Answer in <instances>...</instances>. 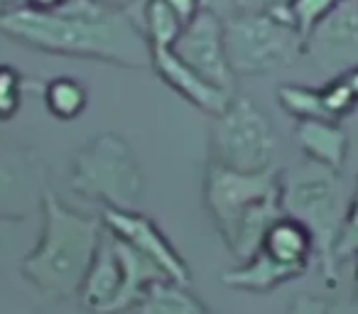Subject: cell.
Returning a JSON list of instances; mask_svg holds the SVG:
<instances>
[{
	"mask_svg": "<svg viewBox=\"0 0 358 314\" xmlns=\"http://www.w3.org/2000/svg\"><path fill=\"white\" fill-rule=\"evenodd\" d=\"M138 27L143 30L150 50H172L185 25L169 10L164 0H143Z\"/></svg>",
	"mask_w": 358,
	"mask_h": 314,
	"instance_id": "e0dca14e",
	"label": "cell"
},
{
	"mask_svg": "<svg viewBox=\"0 0 358 314\" xmlns=\"http://www.w3.org/2000/svg\"><path fill=\"white\" fill-rule=\"evenodd\" d=\"M307 270L297 268V265L280 263L278 258L268 253V250L258 248L248 260L238 263V268L224 273V285L234 290H243V292L265 294L270 290L280 287V285L289 283L294 278H302Z\"/></svg>",
	"mask_w": 358,
	"mask_h": 314,
	"instance_id": "4fadbf2b",
	"label": "cell"
},
{
	"mask_svg": "<svg viewBox=\"0 0 358 314\" xmlns=\"http://www.w3.org/2000/svg\"><path fill=\"white\" fill-rule=\"evenodd\" d=\"M278 101L282 106V110L287 115L299 120H331L327 115V108H324L322 101V91L312 89V86H294V84H285L278 89Z\"/></svg>",
	"mask_w": 358,
	"mask_h": 314,
	"instance_id": "ffe728a7",
	"label": "cell"
},
{
	"mask_svg": "<svg viewBox=\"0 0 358 314\" xmlns=\"http://www.w3.org/2000/svg\"><path fill=\"white\" fill-rule=\"evenodd\" d=\"M10 8H15L13 6V0H0V15H3L6 10H10Z\"/></svg>",
	"mask_w": 358,
	"mask_h": 314,
	"instance_id": "4dcf8cb0",
	"label": "cell"
},
{
	"mask_svg": "<svg viewBox=\"0 0 358 314\" xmlns=\"http://www.w3.org/2000/svg\"><path fill=\"white\" fill-rule=\"evenodd\" d=\"M64 3H69V0H22V6H25V8H32V10H42V13L59 10Z\"/></svg>",
	"mask_w": 358,
	"mask_h": 314,
	"instance_id": "4316f807",
	"label": "cell"
},
{
	"mask_svg": "<svg viewBox=\"0 0 358 314\" xmlns=\"http://www.w3.org/2000/svg\"><path fill=\"white\" fill-rule=\"evenodd\" d=\"M260 248L268 250L273 258H278L280 263L297 265V268L307 270L312 263L317 245H314V236L309 234V229L297 221L294 216L282 214L265 234Z\"/></svg>",
	"mask_w": 358,
	"mask_h": 314,
	"instance_id": "9a60e30c",
	"label": "cell"
},
{
	"mask_svg": "<svg viewBox=\"0 0 358 314\" xmlns=\"http://www.w3.org/2000/svg\"><path fill=\"white\" fill-rule=\"evenodd\" d=\"M138 314H211L206 304L199 297L187 290V285L174 283V280H162L152 285L143 302L135 307Z\"/></svg>",
	"mask_w": 358,
	"mask_h": 314,
	"instance_id": "2e32d148",
	"label": "cell"
},
{
	"mask_svg": "<svg viewBox=\"0 0 358 314\" xmlns=\"http://www.w3.org/2000/svg\"><path fill=\"white\" fill-rule=\"evenodd\" d=\"M22 106V74L0 64V120H10Z\"/></svg>",
	"mask_w": 358,
	"mask_h": 314,
	"instance_id": "603a6c76",
	"label": "cell"
},
{
	"mask_svg": "<svg viewBox=\"0 0 358 314\" xmlns=\"http://www.w3.org/2000/svg\"><path fill=\"white\" fill-rule=\"evenodd\" d=\"M341 0H289L287 13L292 17L294 27L307 37Z\"/></svg>",
	"mask_w": 358,
	"mask_h": 314,
	"instance_id": "44dd1931",
	"label": "cell"
},
{
	"mask_svg": "<svg viewBox=\"0 0 358 314\" xmlns=\"http://www.w3.org/2000/svg\"><path fill=\"white\" fill-rule=\"evenodd\" d=\"M346 192L336 172L319 162L309 160L289 177L280 180V204L287 216L302 221L314 236L317 255L327 275L331 278L334 265V243L341 231L343 216H346Z\"/></svg>",
	"mask_w": 358,
	"mask_h": 314,
	"instance_id": "277c9868",
	"label": "cell"
},
{
	"mask_svg": "<svg viewBox=\"0 0 358 314\" xmlns=\"http://www.w3.org/2000/svg\"><path fill=\"white\" fill-rule=\"evenodd\" d=\"M280 194V177L270 167L263 172H238L211 162L204 177V201L219 234H229L253 206Z\"/></svg>",
	"mask_w": 358,
	"mask_h": 314,
	"instance_id": "52a82bcc",
	"label": "cell"
},
{
	"mask_svg": "<svg viewBox=\"0 0 358 314\" xmlns=\"http://www.w3.org/2000/svg\"><path fill=\"white\" fill-rule=\"evenodd\" d=\"M234 13H273L285 10L289 0H231Z\"/></svg>",
	"mask_w": 358,
	"mask_h": 314,
	"instance_id": "cb8c5ba5",
	"label": "cell"
},
{
	"mask_svg": "<svg viewBox=\"0 0 358 314\" xmlns=\"http://www.w3.org/2000/svg\"><path fill=\"white\" fill-rule=\"evenodd\" d=\"M216 162L238 172H263L273 167L278 138L270 118L248 99H234L214 118L211 128Z\"/></svg>",
	"mask_w": 358,
	"mask_h": 314,
	"instance_id": "8992f818",
	"label": "cell"
},
{
	"mask_svg": "<svg viewBox=\"0 0 358 314\" xmlns=\"http://www.w3.org/2000/svg\"><path fill=\"white\" fill-rule=\"evenodd\" d=\"M356 292H358V258H356Z\"/></svg>",
	"mask_w": 358,
	"mask_h": 314,
	"instance_id": "1f68e13d",
	"label": "cell"
},
{
	"mask_svg": "<svg viewBox=\"0 0 358 314\" xmlns=\"http://www.w3.org/2000/svg\"><path fill=\"white\" fill-rule=\"evenodd\" d=\"M123 290V263L115 250V241L103 231L96 255L91 260L86 278L79 287L81 304L91 314H113V304Z\"/></svg>",
	"mask_w": 358,
	"mask_h": 314,
	"instance_id": "7c38bea8",
	"label": "cell"
},
{
	"mask_svg": "<svg viewBox=\"0 0 358 314\" xmlns=\"http://www.w3.org/2000/svg\"><path fill=\"white\" fill-rule=\"evenodd\" d=\"M99 3H103V6H108V8H115V10H133V6L140 3V0H99Z\"/></svg>",
	"mask_w": 358,
	"mask_h": 314,
	"instance_id": "f546056e",
	"label": "cell"
},
{
	"mask_svg": "<svg viewBox=\"0 0 358 314\" xmlns=\"http://www.w3.org/2000/svg\"><path fill=\"white\" fill-rule=\"evenodd\" d=\"M294 133L309 160L334 172H341L348 152V138L336 120H299Z\"/></svg>",
	"mask_w": 358,
	"mask_h": 314,
	"instance_id": "5bb4252c",
	"label": "cell"
},
{
	"mask_svg": "<svg viewBox=\"0 0 358 314\" xmlns=\"http://www.w3.org/2000/svg\"><path fill=\"white\" fill-rule=\"evenodd\" d=\"M106 226L101 216H86L62 204L52 192L42 194V234L22 258L25 278L55 297L79 294Z\"/></svg>",
	"mask_w": 358,
	"mask_h": 314,
	"instance_id": "7a4b0ae2",
	"label": "cell"
},
{
	"mask_svg": "<svg viewBox=\"0 0 358 314\" xmlns=\"http://www.w3.org/2000/svg\"><path fill=\"white\" fill-rule=\"evenodd\" d=\"M71 190L113 209H135L143 194V167L123 135L99 133L74 155Z\"/></svg>",
	"mask_w": 358,
	"mask_h": 314,
	"instance_id": "5b68a950",
	"label": "cell"
},
{
	"mask_svg": "<svg viewBox=\"0 0 358 314\" xmlns=\"http://www.w3.org/2000/svg\"><path fill=\"white\" fill-rule=\"evenodd\" d=\"M304 55L329 76L358 66V0H341L304 37Z\"/></svg>",
	"mask_w": 358,
	"mask_h": 314,
	"instance_id": "9c48e42d",
	"label": "cell"
},
{
	"mask_svg": "<svg viewBox=\"0 0 358 314\" xmlns=\"http://www.w3.org/2000/svg\"><path fill=\"white\" fill-rule=\"evenodd\" d=\"M201 6L209 8V10L219 13L221 17H229L234 13V6H231V0H201Z\"/></svg>",
	"mask_w": 358,
	"mask_h": 314,
	"instance_id": "83f0119b",
	"label": "cell"
},
{
	"mask_svg": "<svg viewBox=\"0 0 358 314\" xmlns=\"http://www.w3.org/2000/svg\"><path fill=\"white\" fill-rule=\"evenodd\" d=\"M0 32L47 55L106 62L125 69L152 66V50L133 15L99 0H69L52 13L15 6L0 15Z\"/></svg>",
	"mask_w": 358,
	"mask_h": 314,
	"instance_id": "6da1fadb",
	"label": "cell"
},
{
	"mask_svg": "<svg viewBox=\"0 0 358 314\" xmlns=\"http://www.w3.org/2000/svg\"><path fill=\"white\" fill-rule=\"evenodd\" d=\"M226 59L234 76H255L292 66L304 55V37L287 8L273 13H231L224 17Z\"/></svg>",
	"mask_w": 358,
	"mask_h": 314,
	"instance_id": "3957f363",
	"label": "cell"
},
{
	"mask_svg": "<svg viewBox=\"0 0 358 314\" xmlns=\"http://www.w3.org/2000/svg\"><path fill=\"white\" fill-rule=\"evenodd\" d=\"M348 258H358V194L348 201L341 231H338V238L334 243V265Z\"/></svg>",
	"mask_w": 358,
	"mask_h": 314,
	"instance_id": "7402d4cb",
	"label": "cell"
},
{
	"mask_svg": "<svg viewBox=\"0 0 358 314\" xmlns=\"http://www.w3.org/2000/svg\"><path fill=\"white\" fill-rule=\"evenodd\" d=\"M101 219H103L106 231H110L115 238L128 243L130 248L148 255L152 263H157L167 273L169 280L189 285V268H187L185 258L177 253V248L169 243L167 236L159 231V226L150 216L140 214L135 209L103 206V216Z\"/></svg>",
	"mask_w": 358,
	"mask_h": 314,
	"instance_id": "30bf717a",
	"label": "cell"
},
{
	"mask_svg": "<svg viewBox=\"0 0 358 314\" xmlns=\"http://www.w3.org/2000/svg\"><path fill=\"white\" fill-rule=\"evenodd\" d=\"M169 6V10L174 13V15L182 20V25H187V22H192L196 17V13L201 10V0H164Z\"/></svg>",
	"mask_w": 358,
	"mask_h": 314,
	"instance_id": "d4e9b609",
	"label": "cell"
},
{
	"mask_svg": "<svg viewBox=\"0 0 358 314\" xmlns=\"http://www.w3.org/2000/svg\"><path fill=\"white\" fill-rule=\"evenodd\" d=\"M329 314H358V299H356V302L329 304Z\"/></svg>",
	"mask_w": 358,
	"mask_h": 314,
	"instance_id": "f1b7e54d",
	"label": "cell"
},
{
	"mask_svg": "<svg viewBox=\"0 0 358 314\" xmlns=\"http://www.w3.org/2000/svg\"><path fill=\"white\" fill-rule=\"evenodd\" d=\"M172 52L182 62L196 69L206 81L234 94V71L226 59L224 42V17L219 13L201 8L192 22H187L182 35L177 37Z\"/></svg>",
	"mask_w": 358,
	"mask_h": 314,
	"instance_id": "ba28073f",
	"label": "cell"
},
{
	"mask_svg": "<svg viewBox=\"0 0 358 314\" xmlns=\"http://www.w3.org/2000/svg\"><path fill=\"white\" fill-rule=\"evenodd\" d=\"M292 314H329V304L319 297H312V294H302L294 299Z\"/></svg>",
	"mask_w": 358,
	"mask_h": 314,
	"instance_id": "484cf974",
	"label": "cell"
},
{
	"mask_svg": "<svg viewBox=\"0 0 358 314\" xmlns=\"http://www.w3.org/2000/svg\"><path fill=\"white\" fill-rule=\"evenodd\" d=\"M152 69L159 74V79L177 91L182 99H187L192 106L209 115H221L229 104L234 101L231 91H224L206 81L196 69H192L187 62H182L172 50H152Z\"/></svg>",
	"mask_w": 358,
	"mask_h": 314,
	"instance_id": "8fae6325",
	"label": "cell"
},
{
	"mask_svg": "<svg viewBox=\"0 0 358 314\" xmlns=\"http://www.w3.org/2000/svg\"><path fill=\"white\" fill-rule=\"evenodd\" d=\"M45 106L55 118L74 120L89 106V91L74 76H55L45 86Z\"/></svg>",
	"mask_w": 358,
	"mask_h": 314,
	"instance_id": "ac0fdd59",
	"label": "cell"
},
{
	"mask_svg": "<svg viewBox=\"0 0 358 314\" xmlns=\"http://www.w3.org/2000/svg\"><path fill=\"white\" fill-rule=\"evenodd\" d=\"M319 91H322V101L329 118H346L348 113L358 108V66H351V69L331 76V81Z\"/></svg>",
	"mask_w": 358,
	"mask_h": 314,
	"instance_id": "d6986e66",
	"label": "cell"
}]
</instances>
